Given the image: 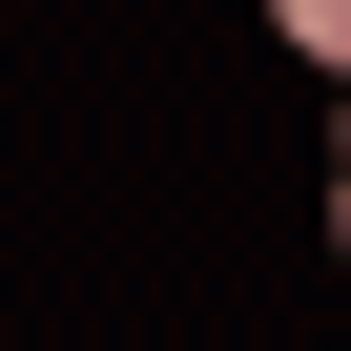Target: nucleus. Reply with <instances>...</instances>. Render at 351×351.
<instances>
[{
	"instance_id": "1",
	"label": "nucleus",
	"mask_w": 351,
	"mask_h": 351,
	"mask_svg": "<svg viewBox=\"0 0 351 351\" xmlns=\"http://www.w3.org/2000/svg\"><path fill=\"white\" fill-rule=\"evenodd\" d=\"M269 21H289V42L330 62V83H351V0H269Z\"/></svg>"
},
{
	"instance_id": "2",
	"label": "nucleus",
	"mask_w": 351,
	"mask_h": 351,
	"mask_svg": "<svg viewBox=\"0 0 351 351\" xmlns=\"http://www.w3.org/2000/svg\"><path fill=\"white\" fill-rule=\"evenodd\" d=\"M330 248H351V186H330Z\"/></svg>"
}]
</instances>
